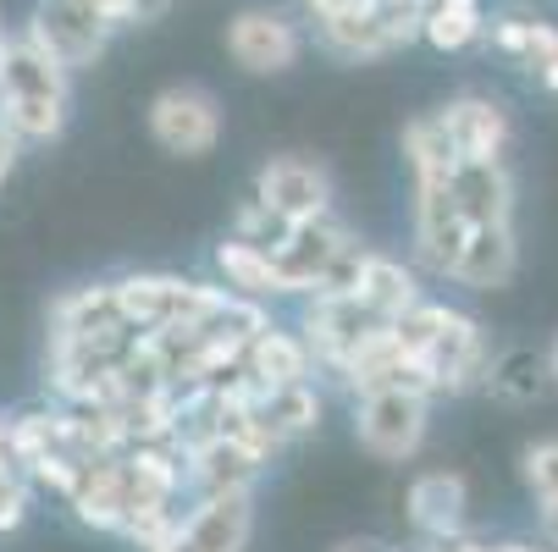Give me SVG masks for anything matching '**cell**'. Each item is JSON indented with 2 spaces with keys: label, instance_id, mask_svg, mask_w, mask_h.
Returning <instances> with one entry per match:
<instances>
[{
  "label": "cell",
  "instance_id": "6da1fadb",
  "mask_svg": "<svg viewBox=\"0 0 558 552\" xmlns=\"http://www.w3.org/2000/svg\"><path fill=\"white\" fill-rule=\"evenodd\" d=\"M66 122V66H56L28 34L0 61V127L17 144H50Z\"/></svg>",
  "mask_w": 558,
  "mask_h": 552
},
{
  "label": "cell",
  "instance_id": "7a4b0ae2",
  "mask_svg": "<svg viewBox=\"0 0 558 552\" xmlns=\"http://www.w3.org/2000/svg\"><path fill=\"white\" fill-rule=\"evenodd\" d=\"M398 343L415 365H426V376L448 392L470 387L487 365V343L475 332V321H464L459 309H442V304H415L410 315H398L392 321Z\"/></svg>",
  "mask_w": 558,
  "mask_h": 552
},
{
  "label": "cell",
  "instance_id": "3957f363",
  "mask_svg": "<svg viewBox=\"0 0 558 552\" xmlns=\"http://www.w3.org/2000/svg\"><path fill=\"white\" fill-rule=\"evenodd\" d=\"M117 304H122V321L138 332L205 327L227 309L221 293H210L199 282H178V277H128V282H117Z\"/></svg>",
  "mask_w": 558,
  "mask_h": 552
},
{
  "label": "cell",
  "instance_id": "277c9868",
  "mask_svg": "<svg viewBox=\"0 0 558 552\" xmlns=\"http://www.w3.org/2000/svg\"><path fill=\"white\" fill-rule=\"evenodd\" d=\"M23 34H28V39H34L56 66H66V72H72V66L100 61L117 28L106 23V12H100V7H89V0H39Z\"/></svg>",
  "mask_w": 558,
  "mask_h": 552
},
{
  "label": "cell",
  "instance_id": "5b68a950",
  "mask_svg": "<svg viewBox=\"0 0 558 552\" xmlns=\"http://www.w3.org/2000/svg\"><path fill=\"white\" fill-rule=\"evenodd\" d=\"M149 133L161 149L194 161V155H210L216 138H221V106L194 84H172L149 100Z\"/></svg>",
  "mask_w": 558,
  "mask_h": 552
},
{
  "label": "cell",
  "instance_id": "8992f818",
  "mask_svg": "<svg viewBox=\"0 0 558 552\" xmlns=\"http://www.w3.org/2000/svg\"><path fill=\"white\" fill-rule=\"evenodd\" d=\"M255 199H260L277 221H288V226L322 221V216H327V199H332V177L315 167V161H304V155H277V161L260 167Z\"/></svg>",
  "mask_w": 558,
  "mask_h": 552
},
{
  "label": "cell",
  "instance_id": "52a82bcc",
  "mask_svg": "<svg viewBox=\"0 0 558 552\" xmlns=\"http://www.w3.org/2000/svg\"><path fill=\"white\" fill-rule=\"evenodd\" d=\"M426 437V398L410 387H381L365 392L360 404V442L376 458H410Z\"/></svg>",
  "mask_w": 558,
  "mask_h": 552
},
{
  "label": "cell",
  "instance_id": "ba28073f",
  "mask_svg": "<svg viewBox=\"0 0 558 552\" xmlns=\"http://www.w3.org/2000/svg\"><path fill=\"white\" fill-rule=\"evenodd\" d=\"M227 50L244 72H288L299 61V28L282 17V12H238L227 23Z\"/></svg>",
  "mask_w": 558,
  "mask_h": 552
},
{
  "label": "cell",
  "instance_id": "9c48e42d",
  "mask_svg": "<svg viewBox=\"0 0 558 552\" xmlns=\"http://www.w3.org/2000/svg\"><path fill=\"white\" fill-rule=\"evenodd\" d=\"M250 525H255L250 492H221V498H205V508H194V519L178 525L161 552H244Z\"/></svg>",
  "mask_w": 558,
  "mask_h": 552
},
{
  "label": "cell",
  "instance_id": "30bf717a",
  "mask_svg": "<svg viewBox=\"0 0 558 552\" xmlns=\"http://www.w3.org/2000/svg\"><path fill=\"white\" fill-rule=\"evenodd\" d=\"M343 244H349V232H338L327 216H322V221H299V226H288V232H282V244L271 249V260H277V271H282V287H288V293L315 287V282L327 277V266L338 260Z\"/></svg>",
  "mask_w": 558,
  "mask_h": 552
},
{
  "label": "cell",
  "instance_id": "8fae6325",
  "mask_svg": "<svg viewBox=\"0 0 558 552\" xmlns=\"http://www.w3.org/2000/svg\"><path fill=\"white\" fill-rule=\"evenodd\" d=\"M437 122H442V133L453 138L459 161H498L504 144H509V116H504V106H493V100H482V95H464V100L442 106Z\"/></svg>",
  "mask_w": 558,
  "mask_h": 552
},
{
  "label": "cell",
  "instance_id": "7c38bea8",
  "mask_svg": "<svg viewBox=\"0 0 558 552\" xmlns=\"http://www.w3.org/2000/svg\"><path fill=\"white\" fill-rule=\"evenodd\" d=\"M470 238V221L459 216V199L448 188V177H421V255L453 277L459 255Z\"/></svg>",
  "mask_w": 558,
  "mask_h": 552
},
{
  "label": "cell",
  "instance_id": "4fadbf2b",
  "mask_svg": "<svg viewBox=\"0 0 558 552\" xmlns=\"http://www.w3.org/2000/svg\"><path fill=\"white\" fill-rule=\"evenodd\" d=\"M448 188H453L459 216H464L470 226H504V221H509L514 188H509V177H504L498 161H453Z\"/></svg>",
  "mask_w": 558,
  "mask_h": 552
},
{
  "label": "cell",
  "instance_id": "5bb4252c",
  "mask_svg": "<svg viewBox=\"0 0 558 552\" xmlns=\"http://www.w3.org/2000/svg\"><path fill=\"white\" fill-rule=\"evenodd\" d=\"M189 464H194V481L205 487V498H221V492H250L260 453L232 437H205V442H194Z\"/></svg>",
  "mask_w": 558,
  "mask_h": 552
},
{
  "label": "cell",
  "instance_id": "9a60e30c",
  "mask_svg": "<svg viewBox=\"0 0 558 552\" xmlns=\"http://www.w3.org/2000/svg\"><path fill=\"white\" fill-rule=\"evenodd\" d=\"M453 277L470 282V287H504L514 277V232H509V221L504 226H470Z\"/></svg>",
  "mask_w": 558,
  "mask_h": 552
},
{
  "label": "cell",
  "instance_id": "2e32d148",
  "mask_svg": "<svg viewBox=\"0 0 558 552\" xmlns=\"http://www.w3.org/2000/svg\"><path fill=\"white\" fill-rule=\"evenodd\" d=\"M410 519H415L426 536L448 541V536L464 525V481L448 476V469H432V476H421V481L410 487Z\"/></svg>",
  "mask_w": 558,
  "mask_h": 552
},
{
  "label": "cell",
  "instance_id": "e0dca14e",
  "mask_svg": "<svg viewBox=\"0 0 558 552\" xmlns=\"http://www.w3.org/2000/svg\"><path fill=\"white\" fill-rule=\"evenodd\" d=\"M493 45L509 50V56H520V61L542 77V84L558 95V28H553V23L504 17V23H493Z\"/></svg>",
  "mask_w": 558,
  "mask_h": 552
},
{
  "label": "cell",
  "instance_id": "ac0fdd59",
  "mask_svg": "<svg viewBox=\"0 0 558 552\" xmlns=\"http://www.w3.org/2000/svg\"><path fill=\"white\" fill-rule=\"evenodd\" d=\"M244 365H250L255 387H293V381L310 376V348L293 343L288 332H271V327H266V332L250 343Z\"/></svg>",
  "mask_w": 558,
  "mask_h": 552
},
{
  "label": "cell",
  "instance_id": "d6986e66",
  "mask_svg": "<svg viewBox=\"0 0 558 552\" xmlns=\"http://www.w3.org/2000/svg\"><path fill=\"white\" fill-rule=\"evenodd\" d=\"M260 420L266 431L282 442V437H299L310 431L315 420H322V398H315V387L310 381H293V387H260Z\"/></svg>",
  "mask_w": 558,
  "mask_h": 552
},
{
  "label": "cell",
  "instance_id": "ffe728a7",
  "mask_svg": "<svg viewBox=\"0 0 558 552\" xmlns=\"http://www.w3.org/2000/svg\"><path fill=\"white\" fill-rule=\"evenodd\" d=\"M315 28H322V45L327 50H338L349 61H371V56H387L392 50L387 34H381V23L371 17V7L365 12H322V17H315Z\"/></svg>",
  "mask_w": 558,
  "mask_h": 552
},
{
  "label": "cell",
  "instance_id": "44dd1931",
  "mask_svg": "<svg viewBox=\"0 0 558 552\" xmlns=\"http://www.w3.org/2000/svg\"><path fill=\"white\" fill-rule=\"evenodd\" d=\"M354 298H365L381 321H398V315H410L421 298H415V277L398 266V260H381V255H371V266H365V282H360V293Z\"/></svg>",
  "mask_w": 558,
  "mask_h": 552
},
{
  "label": "cell",
  "instance_id": "7402d4cb",
  "mask_svg": "<svg viewBox=\"0 0 558 552\" xmlns=\"http://www.w3.org/2000/svg\"><path fill=\"white\" fill-rule=\"evenodd\" d=\"M487 28L482 17V0H426V34L437 50H464L475 34Z\"/></svg>",
  "mask_w": 558,
  "mask_h": 552
},
{
  "label": "cell",
  "instance_id": "603a6c76",
  "mask_svg": "<svg viewBox=\"0 0 558 552\" xmlns=\"http://www.w3.org/2000/svg\"><path fill=\"white\" fill-rule=\"evenodd\" d=\"M221 271H227V282H232V287H250V293H288V287H282L277 260H271L266 249L244 244V238L221 244Z\"/></svg>",
  "mask_w": 558,
  "mask_h": 552
},
{
  "label": "cell",
  "instance_id": "cb8c5ba5",
  "mask_svg": "<svg viewBox=\"0 0 558 552\" xmlns=\"http://www.w3.org/2000/svg\"><path fill=\"white\" fill-rule=\"evenodd\" d=\"M525 481H531V492H536V508H542L547 536L558 541V442L525 447Z\"/></svg>",
  "mask_w": 558,
  "mask_h": 552
},
{
  "label": "cell",
  "instance_id": "d4e9b609",
  "mask_svg": "<svg viewBox=\"0 0 558 552\" xmlns=\"http://www.w3.org/2000/svg\"><path fill=\"white\" fill-rule=\"evenodd\" d=\"M365 266H371V255L349 238V244L338 249V260L327 266V277L315 282V293H322V298H354V293H360V282H365Z\"/></svg>",
  "mask_w": 558,
  "mask_h": 552
},
{
  "label": "cell",
  "instance_id": "484cf974",
  "mask_svg": "<svg viewBox=\"0 0 558 552\" xmlns=\"http://www.w3.org/2000/svg\"><path fill=\"white\" fill-rule=\"evenodd\" d=\"M536 387H542V365L531 354H509L493 370V392H504V398H536Z\"/></svg>",
  "mask_w": 558,
  "mask_h": 552
},
{
  "label": "cell",
  "instance_id": "4316f807",
  "mask_svg": "<svg viewBox=\"0 0 558 552\" xmlns=\"http://www.w3.org/2000/svg\"><path fill=\"white\" fill-rule=\"evenodd\" d=\"M28 514V481L17 458H0V530H17Z\"/></svg>",
  "mask_w": 558,
  "mask_h": 552
},
{
  "label": "cell",
  "instance_id": "83f0119b",
  "mask_svg": "<svg viewBox=\"0 0 558 552\" xmlns=\"http://www.w3.org/2000/svg\"><path fill=\"white\" fill-rule=\"evenodd\" d=\"M89 7H100L111 28H128V23H138V7H133V0H89Z\"/></svg>",
  "mask_w": 558,
  "mask_h": 552
},
{
  "label": "cell",
  "instance_id": "f1b7e54d",
  "mask_svg": "<svg viewBox=\"0 0 558 552\" xmlns=\"http://www.w3.org/2000/svg\"><path fill=\"white\" fill-rule=\"evenodd\" d=\"M12 161H17V138H12L7 127H0V183L12 177Z\"/></svg>",
  "mask_w": 558,
  "mask_h": 552
},
{
  "label": "cell",
  "instance_id": "f546056e",
  "mask_svg": "<svg viewBox=\"0 0 558 552\" xmlns=\"http://www.w3.org/2000/svg\"><path fill=\"white\" fill-rule=\"evenodd\" d=\"M133 7H138V23H155V17L172 7V0H133Z\"/></svg>",
  "mask_w": 558,
  "mask_h": 552
},
{
  "label": "cell",
  "instance_id": "4dcf8cb0",
  "mask_svg": "<svg viewBox=\"0 0 558 552\" xmlns=\"http://www.w3.org/2000/svg\"><path fill=\"white\" fill-rule=\"evenodd\" d=\"M547 376L558 381V338H553V348H547Z\"/></svg>",
  "mask_w": 558,
  "mask_h": 552
},
{
  "label": "cell",
  "instance_id": "1f68e13d",
  "mask_svg": "<svg viewBox=\"0 0 558 552\" xmlns=\"http://www.w3.org/2000/svg\"><path fill=\"white\" fill-rule=\"evenodd\" d=\"M487 552H536V547H487Z\"/></svg>",
  "mask_w": 558,
  "mask_h": 552
},
{
  "label": "cell",
  "instance_id": "d6a6232c",
  "mask_svg": "<svg viewBox=\"0 0 558 552\" xmlns=\"http://www.w3.org/2000/svg\"><path fill=\"white\" fill-rule=\"evenodd\" d=\"M7 45H12V39H7V28H0V61H7Z\"/></svg>",
  "mask_w": 558,
  "mask_h": 552
},
{
  "label": "cell",
  "instance_id": "836d02e7",
  "mask_svg": "<svg viewBox=\"0 0 558 552\" xmlns=\"http://www.w3.org/2000/svg\"><path fill=\"white\" fill-rule=\"evenodd\" d=\"M338 552H371V547H338Z\"/></svg>",
  "mask_w": 558,
  "mask_h": 552
}]
</instances>
